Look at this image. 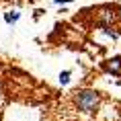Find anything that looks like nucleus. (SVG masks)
Instances as JSON below:
<instances>
[{"label": "nucleus", "instance_id": "obj_7", "mask_svg": "<svg viewBox=\"0 0 121 121\" xmlns=\"http://www.w3.org/2000/svg\"><path fill=\"white\" fill-rule=\"evenodd\" d=\"M56 4H68V2H74V0H53Z\"/></svg>", "mask_w": 121, "mask_h": 121}, {"label": "nucleus", "instance_id": "obj_8", "mask_svg": "<svg viewBox=\"0 0 121 121\" xmlns=\"http://www.w3.org/2000/svg\"><path fill=\"white\" fill-rule=\"evenodd\" d=\"M117 21H121V6L117 8Z\"/></svg>", "mask_w": 121, "mask_h": 121}, {"label": "nucleus", "instance_id": "obj_3", "mask_svg": "<svg viewBox=\"0 0 121 121\" xmlns=\"http://www.w3.org/2000/svg\"><path fill=\"white\" fill-rule=\"evenodd\" d=\"M103 70L105 72H111V74H117L121 72V56H115L107 62H103Z\"/></svg>", "mask_w": 121, "mask_h": 121}, {"label": "nucleus", "instance_id": "obj_1", "mask_svg": "<svg viewBox=\"0 0 121 121\" xmlns=\"http://www.w3.org/2000/svg\"><path fill=\"white\" fill-rule=\"evenodd\" d=\"M74 105L80 113H95L101 107V92H96L95 88H82L74 92Z\"/></svg>", "mask_w": 121, "mask_h": 121}, {"label": "nucleus", "instance_id": "obj_5", "mask_svg": "<svg viewBox=\"0 0 121 121\" xmlns=\"http://www.w3.org/2000/svg\"><path fill=\"white\" fill-rule=\"evenodd\" d=\"M103 33H105V35H107L109 39H113V41H117V39H119V33L115 31L113 27H105V29H101Z\"/></svg>", "mask_w": 121, "mask_h": 121}, {"label": "nucleus", "instance_id": "obj_2", "mask_svg": "<svg viewBox=\"0 0 121 121\" xmlns=\"http://www.w3.org/2000/svg\"><path fill=\"white\" fill-rule=\"evenodd\" d=\"M96 19H99L101 29L111 27L115 21H117V8H113V6H103L101 10H99V14H96Z\"/></svg>", "mask_w": 121, "mask_h": 121}, {"label": "nucleus", "instance_id": "obj_4", "mask_svg": "<svg viewBox=\"0 0 121 121\" xmlns=\"http://www.w3.org/2000/svg\"><path fill=\"white\" fill-rule=\"evenodd\" d=\"M21 19V13L19 10H8V13H4V21H6L8 25H17Z\"/></svg>", "mask_w": 121, "mask_h": 121}, {"label": "nucleus", "instance_id": "obj_6", "mask_svg": "<svg viewBox=\"0 0 121 121\" xmlns=\"http://www.w3.org/2000/svg\"><path fill=\"white\" fill-rule=\"evenodd\" d=\"M70 70H64V72H60V84H68L70 82Z\"/></svg>", "mask_w": 121, "mask_h": 121}]
</instances>
